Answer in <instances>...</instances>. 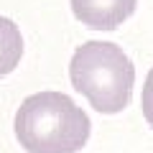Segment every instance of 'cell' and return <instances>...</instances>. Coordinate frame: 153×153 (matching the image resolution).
<instances>
[{
  "label": "cell",
  "instance_id": "cell-2",
  "mask_svg": "<svg viewBox=\"0 0 153 153\" xmlns=\"http://www.w3.org/2000/svg\"><path fill=\"white\" fill-rule=\"evenodd\" d=\"M71 87L102 115H115L130 105L135 66L128 54L107 41H87L74 51L69 64Z\"/></svg>",
  "mask_w": 153,
  "mask_h": 153
},
{
  "label": "cell",
  "instance_id": "cell-4",
  "mask_svg": "<svg viewBox=\"0 0 153 153\" xmlns=\"http://www.w3.org/2000/svg\"><path fill=\"white\" fill-rule=\"evenodd\" d=\"M23 56V36L21 28L10 21V18L0 16V79L8 76Z\"/></svg>",
  "mask_w": 153,
  "mask_h": 153
},
{
  "label": "cell",
  "instance_id": "cell-1",
  "mask_svg": "<svg viewBox=\"0 0 153 153\" xmlns=\"http://www.w3.org/2000/svg\"><path fill=\"white\" fill-rule=\"evenodd\" d=\"M13 130L26 153H79L89 140L87 112L64 92H38L23 100Z\"/></svg>",
  "mask_w": 153,
  "mask_h": 153
},
{
  "label": "cell",
  "instance_id": "cell-3",
  "mask_svg": "<svg viewBox=\"0 0 153 153\" xmlns=\"http://www.w3.org/2000/svg\"><path fill=\"white\" fill-rule=\"evenodd\" d=\"M138 0H71L74 18L92 31H115L135 10Z\"/></svg>",
  "mask_w": 153,
  "mask_h": 153
},
{
  "label": "cell",
  "instance_id": "cell-5",
  "mask_svg": "<svg viewBox=\"0 0 153 153\" xmlns=\"http://www.w3.org/2000/svg\"><path fill=\"white\" fill-rule=\"evenodd\" d=\"M140 107H143V117H146L148 125L153 128V69L148 71L146 87H143V97H140Z\"/></svg>",
  "mask_w": 153,
  "mask_h": 153
}]
</instances>
